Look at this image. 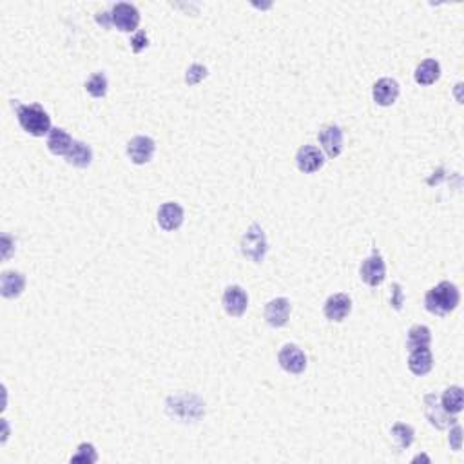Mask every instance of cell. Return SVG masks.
<instances>
[{
  "label": "cell",
  "mask_w": 464,
  "mask_h": 464,
  "mask_svg": "<svg viewBox=\"0 0 464 464\" xmlns=\"http://www.w3.org/2000/svg\"><path fill=\"white\" fill-rule=\"evenodd\" d=\"M461 301L459 289L450 283V281H442L432 290H428L426 298H424V305H426L428 312L435 314V316H446L451 310L457 308Z\"/></svg>",
  "instance_id": "cell-1"
},
{
  "label": "cell",
  "mask_w": 464,
  "mask_h": 464,
  "mask_svg": "<svg viewBox=\"0 0 464 464\" xmlns=\"http://www.w3.org/2000/svg\"><path fill=\"white\" fill-rule=\"evenodd\" d=\"M17 116L20 127L31 136H44L51 133V118L38 104L31 106H19L17 104Z\"/></svg>",
  "instance_id": "cell-2"
},
{
  "label": "cell",
  "mask_w": 464,
  "mask_h": 464,
  "mask_svg": "<svg viewBox=\"0 0 464 464\" xmlns=\"http://www.w3.org/2000/svg\"><path fill=\"white\" fill-rule=\"evenodd\" d=\"M241 253L254 263H262L267 254V238L259 225H250L247 234L241 239Z\"/></svg>",
  "instance_id": "cell-3"
},
{
  "label": "cell",
  "mask_w": 464,
  "mask_h": 464,
  "mask_svg": "<svg viewBox=\"0 0 464 464\" xmlns=\"http://www.w3.org/2000/svg\"><path fill=\"white\" fill-rule=\"evenodd\" d=\"M111 20H113V26H116V29L124 33H131L138 28L140 13L133 4L120 2L111 11Z\"/></svg>",
  "instance_id": "cell-4"
},
{
  "label": "cell",
  "mask_w": 464,
  "mask_h": 464,
  "mask_svg": "<svg viewBox=\"0 0 464 464\" xmlns=\"http://www.w3.org/2000/svg\"><path fill=\"white\" fill-rule=\"evenodd\" d=\"M154 149H157V145H154V140L152 138H149V136H134L127 145V154L133 163L143 166V163H149L152 160Z\"/></svg>",
  "instance_id": "cell-5"
},
{
  "label": "cell",
  "mask_w": 464,
  "mask_h": 464,
  "mask_svg": "<svg viewBox=\"0 0 464 464\" xmlns=\"http://www.w3.org/2000/svg\"><path fill=\"white\" fill-rule=\"evenodd\" d=\"M281 368L290 374H301L307 368V355L303 354V350L298 349L296 345H285L280 350L278 355Z\"/></svg>",
  "instance_id": "cell-6"
},
{
  "label": "cell",
  "mask_w": 464,
  "mask_h": 464,
  "mask_svg": "<svg viewBox=\"0 0 464 464\" xmlns=\"http://www.w3.org/2000/svg\"><path fill=\"white\" fill-rule=\"evenodd\" d=\"M386 276V265L383 262V257L377 253H374L372 256L365 259L363 265H361V280L370 287L381 285L385 281Z\"/></svg>",
  "instance_id": "cell-7"
},
{
  "label": "cell",
  "mask_w": 464,
  "mask_h": 464,
  "mask_svg": "<svg viewBox=\"0 0 464 464\" xmlns=\"http://www.w3.org/2000/svg\"><path fill=\"white\" fill-rule=\"evenodd\" d=\"M424 414H426L428 421H430L435 428H439V430L457 423V419L450 417V414L445 412V408L437 403L435 394H428L426 397H424Z\"/></svg>",
  "instance_id": "cell-8"
},
{
  "label": "cell",
  "mask_w": 464,
  "mask_h": 464,
  "mask_svg": "<svg viewBox=\"0 0 464 464\" xmlns=\"http://www.w3.org/2000/svg\"><path fill=\"white\" fill-rule=\"evenodd\" d=\"M296 161H298V169L305 175H312L316 170L321 169L325 166V157L314 145H303L296 154Z\"/></svg>",
  "instance_id": "cell-9"
},
{
  "label": "cell",
  "mask_w": 464,
  "mask_h": 464,
  "mask_svg": "<svg viewBox=\"0 0 464 464\" xmlns=\"http://www.w3.org/2000/svg\"><path fill=\"white\" fill-rule=\"evenodd\" d=\"M248 305V296L241 287L232 285L225 290L223 294V307H225L227 314L232 317L243 316Z\"/></svg>",
  "instance_id": "cell-10"
},
{
  "label": "cell",
  "mask_w": 464,
  "mask_h": 464,
  "mask_svg": "<svg viewBox=\"0 0 464 464\" xmlns=\"http://www.w3.org/2000/svg\"><path fill=\"white\" fill-rule=\"evenodd\" d=\"M319 142H321L323 149H325L326 157L337 158L343 151V131L337 125H326L319 133Z\"/></svg>",
  "instance_id": "cell-11"
},
{
  "label": "cell",
  "mask_w": 464,
  "mask_h": 464,
  "mask_svg": "<svg viewBox=\"0 0 464 464\" xmlns=\"http://www.w3.org/2000/svg\"><path fill=\"white\" fill-rule=\"evenodd\" d=\"M372 97L377 106H392V104L397 100V97H399V83L395 82L394 79L377 80V82L374 83Z\"/></svg>",
  "instance_id": "cell-12"
},
{
  "label": "cell",
  "mask_w": 464,
  "mask_h": 464,
  "mask_svg": "<svg viewBox=\"0 0 464 464\" xmlns=\"http://www.w3.org/2000/svg\"><path fill=\"white\" fill-rule=\"evenodd\" d=\"M290 317V301L285 298H276L269 301L265 307V319L271 326H285Z\"/></svg>",
  "instance_id": "cell-13"
},
{
  "label": "cell",
  "mask_w": 464,
  "mask_h": 464,
  "mask_svg": "<svg viewBox=\"0 0 464 464\" xmlns=\"http://www.w3.org/2000/svg\"><path fill=\"white\" fill-rule=\"evenodd\" d=\"M158 223L163 230H176L184 223V209L178 203L167 202L158 211Z\"/></svg>",
  "instance_id": "cell-14"
},
{
  "label": "cell",
  "mask_w": 464,
  "mask_h": 464,
  "mask_svg": "<svg viewBox=\"0 0 464 464\" xmlns=\"http://www.w3.org/2000/svg\"><path fill=\"white\" fill-rule=\"evenodd\" d=\"M352 310V299L346 294H334L326 299L325 316L330 321H343Z\"/></svg>",
  "instance_id": "cell-15"
},
{
  "label": "cell",
  "mask_w": 464,
  "mask_h": 464,
  "mask_svg": "<svg viewBox=\"0 0 464 464\" xmlns=\"http://www.w3.org/2000/svg\"><path fill=\"white\" fill-rule=\"evenodd\" d=\"M432 367H433V358L428 346L412 350V352H410L408 368L412 370V374H415V376H426V374L432 370Z\"/></svg>",
  "instance_id": "cell-16"
},
{
  "label": "cell",
  "mask_w": 464,
  "mask_h": 464,
  "mask_svg": "<svg viewBox=\"0 0 464 464\" xmlns=\"http://www.w3.org/2000/svg\"><path fill=\"white\" fill-rule=\"evenodd\" d=\"M24 287H26V278L20 272L8 271L2 274V280H0V292L2 296L8 299L17 298V296L22 294Z\"/></svg>",
  "instance_id": "cell-17"
},
{
  "label": "cell",
  "mask_w": 464,
  "mask_h": 464,
  "mask_svg": "<svg viewBox=\"0 0 464 464\" xmlns=\"http://www.w3.org/2000/svg\"><path fill=\"white\" fill-rule=\"evenodd\" d=\"M441 77V65L433 58H428L417 65L415 70V82L421 86H432Z\"/></svg>",
  "instance_id": "cell-18"
},
{
  "label": "cell",
  "mask_w": 464,
  "mask_h": 464,
  "mask_svg": "<svg viewBox=\"0 0 464 464\" xmlns=\"http://www.w3.org/2000/svg\"><path fill=\"white\" fill-rule=\"evenodd\" d=\"M73 138L70 136V133H65L64 129H51L49 138H47V147L53 154L60 157V154H67L73 147Z\"/></svg>",
  "instance_id": "cell-19"
},
{
  "label": "cell",
  "mask_w": 464,
  "mask_h": 464,
  "mask_svg": "<svg viewBox=\"0 0 464 464\" xmlns=\"http://www.w3.org/2000/svg\"><path fill=\"white\" fill-rule=\"evenodd\" d=\"M65 160L70 166L79 167V169H86V167L91 166L93 161V151L89 145H86L83 142H74L71 151L65 154Z\"/></svg>",
  "instance_id": "cell-20"
},
{
  "label": "cell",
  "mask_w": 464,
  "mask_h": 464,
  "mask_svg": "<svg viewBox=\"0 0 464 464\" xmlns=\"http://www.w3.org/2000/svg\"><path fill=\"white\" fill-rule=\"evenodd\" d=\"M441 401H442L441 406L445 408V412H448L450 415L459 414L464 406L463 388H461V386H450L448 390H445Z\"/></svg>",
  "instance_id": "cell-21"
},
{
  "label": "cell",
  "mask_w": 464,
  "mask_h": 464,
  "mask_svg": "<svg viewBox=\"0 0 464 464\" xmlns=\"http://www.w3.org/2000/svg\"><path fill=\"white\" fill-rule=\"evenodd\" d=\"M430 341H432V334H430L428 326H412L408 332V339H406V349L410 352L417 349H424V346H430Z\"/></svg>",
  "instance_id": "cell-22"
},
{
  "label": "cell",
  "mask_w": 464,
  "mask_h": 464,
  "mask_svg": "<svg viewBox=\"0 0 464 464\" xmlns=\"http://www.w3.org/2000/svg\"><path fill=\"white\" fill-rule=\"evenodd\" d=\"M392 435H394V439L397 441V445H399V448H408L412 442H414V428L408 426V424H403V423H397L394 428H392Z\"/></svg>",
  "instance_id": "cell-23"
},
{
  "label": "cell",
  "mask_w": 464,
  "mask_h": 464,
  "mask_svg": "<svg viewBox=\"0 0 464 464\" xmlns=\"http://www.w3.org/2000/svg\"><path fill=\"white\" fill-rule=\"evenodd\" d=\"M86 89L91 97L104 98L107 93V77L104 73H95L86 83Z\"/></svg>",
  "instance_id": "cell-24"
},
{
  "label": "cell",
  "mask_w": 464,
  "mask_h": 464,
  "mask_svg": "<svg viewBox=\"0 0 464 464\" xmlns=\"http://www.w3.org/2000/svg\"><path fill=\"white\" fill-rule=\"evenodd\" d=\"M97 461H98L97 450H95V446L88 445V442L80 445L77 455L71 457V463H97Z\"/></svg>",
  "instance_id": "cell-25"
},
{
  "label": "cell",
  "mask_w": 464,
  "mask_h": 464,
  "mask_svg": "<svg viewBox=\"0 0 464 464\" xmlns=\"http://www.w3.org/2000/svg\"><path fill=\"white\" fill-rule=\"evenodd\" d=\"M205 77H207V67H203V65H200V64H194L187 70V74H185V82H187L189 86H196V83L202 82Z\"/></svg>",
  "instance_id": "cell-26"
},
{
  "label": "cell",
  "mask_w": 464,
  "mask_h": 464,
  "mask_svg": "<svg viewBox=\"0 0 464 464\" xmlns=\"http://www.w3.org/2000/svg\"><path fill=\"white\" fill-rule=\"evenodd\" d=\"M147 44H149V38H147V35H145V31H138L133 37V40H131V49H133L134 53H140V51H143L145 47H147Z\"/></svg>",
  "instance_id": "cell-27"
},
{
  "label": "cell",
  "mask_w": 464,
  "mask_h": 464,
  "mask_svg": "<svg viewBox=\"0 0 464 464\" xmlns=\"http://www.w3.org/2000/svg\"><path fill=\"white\" fill-rule=\"evenodd\" d=\"M390 290H392L390 296L392 307H394L395 310H401V307H403V298H405V296H403V290H401V285L399 283H394Z\"/></svg>",
  "instance_id": "cell-28"
},
{
  "label": "cell",
  "mask_w": 464,
  "mask_h": 464,
  "mask_svg": "<svg viewBox=\"0 0 464 464\" xmlns=\"http://www.w3.org/2000/svg\"><path fill=\"white\" fill-rule=\"evenodd\" d=\"M461 439H463V430H461L459 424L455 423L454 430L450 432V441L454 450H461Z\"/></svg>",
  "instance_id": "cell-29"
}]
</instances>
